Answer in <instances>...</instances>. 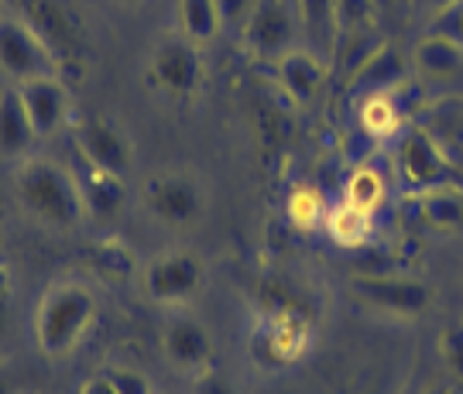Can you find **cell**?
I'll list each match as a JSON object with an SVG mask.
<instances>
[{"label":"cell","mask_w":463,"mask_h":394,"mask_svg":"<svg viewBox=\"0 0 463 394\" xmlns=\"http://www.w3.org/2000/svg\"><path fill=\"white\" fill-rule=\"evenodd\" d=\"M453 4H457V0H415V7H419V11H426L432 21L443 14V11H449Z\"/></svg>","instance_id":"obj_34"},{"label":"cell","mask_w":463,"mask_h":394,"mask_svg":"<svg viewBox=\"0 0 463 394\" xmlns=\"http://www.w3.org/2000/svg\"><path fill=\"white\" fill-rule=\"evenodd\" d=\"M206 288V264L189 247H168L141 267V292L158 309H189Z\"/></svg>","instance_id":"obj_5"},{"label":"cell","mask_w":463,"mask_h":394,"mask_svg":"<svg viewBox=\"0 0 463 394\" xmlns=\"http://www.w3.org/2000/svg\"><path fill=\"white\" fill-rule=\"evenodd\" d=\"M175 24H179V34L199 49L213 45L220 32L227 28L220 0H175Z\"/></svg>","instance_id":"obj_22"},{"label":"cell","mask_w":463,"mask_h":394,"mask_svg":"<svg viewBox=\"0 0 463 394\" xmlns=\"http://www.w3.org/2000/svg\"><path fill=\"white\" fill-rule=\"evenodd\" d=\"M412 72L426 82H453L463 76V42L453 34H443L430 28L426 34L415 38L412 52H409Z\"/></svg>","instance_id":"obj_17"},{"label":"cell","mask_w":463,"mask_h":394,"mask_svg":"<svg viewBox=\"0 0 463 394\" xmlns=\"http://www.w3.org/2000/svg\"><path fill=\"white\" fill-rule=\"evenodd\" d=\"M103 374H107V380H110V384L117 388V394H158L148 374H145V371H137V367L110 363Z\"/></svg>","instance_id":"obj_29"},{"label":"cell","mask_w":463,"mask_h":394,"mask_svg":"<svg viewBox=\"0 0 463 394\" xmlns=\"http://www.w3.org/2000/svg\"><path fill=\"white\" fill-rule=\"evenodd\" d=\"M141 202L168 230H193L206 213V192L199 185L196 175L179 172V168H165L155 172L141 185Z\"/></svg>","instance_id":"obj_6"},{"label":"cell","mask_w":463,"mask_h":394,"mask_svg":"<svg viewBox=\"0 0 463 394\" xmlns=\"http://www.w3.org/2000/svg\"><path fill=\"white\" fill-rule=\"evenodd\" d=\"M432 394H457L453 388H439V391H432Z\"/></svg>","instance_id":"obj_36"},{"label":"cell","mask_w":463,"mask_h":394,"mask_svg":"<svg viewBox=\"0 0 463 394\" xmlns=\"http://www.w3.org/2000/svg\"><path fill=\"white\" fill-rule=\"evenodd\" d=\"M340 199L374 216L388 202V182H384V175H381L374 164H357V168H350L347 182H344V196Z\"/></svg>","instance_id":"obj_25"},{"label":"cell","mask_w":463,"mask_h":394,"mask_svg":"<svg viewBox=\"0 0 463 394\" xmlns=\"http://www.w3.org/2000/svg\"><path fill=\"white\" fill-rule=\"evenodd\" d=\"M158 394H165V391H158Z\"/></svg>","instance_id":"obj_40"},{"label":"cell","mask_w":463,"mask_h":394,"mask_svg":"<svg viewBox=\"0 0 463 394\" xmlns=\"http://www.w3.org/2000/svg\"><path fill=\"white\" fill-rule=\"evenodd\" d=\"M395 175L405 192H430L453 185V162L430 127L409 124L395 137Z\"/></svg>","instance_id":"obj_7"},{"label":"cell","mask_w":463,"mask_h":394,"mask_svg":"<svg viewBox=\"0 0 463 394\" xmlns=\"http://www.w3.org/2000/svg\"><path fill=\"white\" fill-rule=\"evenodd\" d=\"M151 86L168 99H193L203 89V55L183 34H165L148 55Z\"/></svg>","instance_id":"obj_12"},{"label":"cell","mask_w":463,"mask_h":394,"mask_svg":"<svg viewBox=\"0 0 463 394\" xmlns=\"http://www.w3.org/2000/svg\"><path fill=\"white\" fill-rule=\"evenodd\" d=\"M76 394H117V388L110 384V380H107V374H97V378L83 380Z\"/></svg>","instance_id":"obj_33"},{"label":"cell","mask_w":463,"mask_h":394,"mask_svg":"<svg viewBox=\"0 0 463 394\" xmlns=\"http://www.w3.org/2000/svg\"><path fill=\"white\" fill-rule=\"evenodd\" d=\"M357 124L371 141H395L409 127V117L398 93H364L357 97Z\"/></svg>","instance_id":"obj_21"},{"label":"cell","mask_w":463,"mask_h":394,"mask_svg":"<svg viewBox=\"0 0 463 394\" xmlns=\"http://www.w3.org/2000/svg\"><path fill=\"white\" fill-rule=\"evenodd\" d=\"M0 278H4V267H0Z\"/></svg>","instance_id":"obj_38"},{"label":"cell","mask_w":463,"mask_h":394,"mask_svg":"<svg viewBox=\"0 0 463 394\" xmlns=\"http://www.w3.org/2000/svg\"><path fill=\"white\" fill-rule=\"evenodd\" d=\"M0 394H17V388H14V378H11V371L0 363Z\"/></svg>","instance_id":"obj_35"},{"label":"cell","mask_w":463,"mask_h":394,"mask_svg":"<svg viewBox=\"0 0 463 394\" xmlns=\"http://www.w3.org/2000/svg\"><path fill=\"white\" fill-rule=\"evenodd\" d=\"M76 179L83 189L86 216L90 220H114L128 199V179H117L110 172H99L93 164L76 158Z\"/></svg>","instance_id":"obj_20"},{"label":"cell","mask_w":463,"mask_h":394,"mask_svg":"<svg viewBox=\"0 0 463 394\" xmlns=\"http://www.w3.org/2000/svg\"><path fill=\"white\" fill-rule=\"evenodd\" d=\"M193 384H196V391L193 394H233L231 388H227V380H220L213 371L203 374V378H193Z\"/></svg>","instance_id":"obj_32"},{"label":"cell","mask_w":463,"mask_h":394,"mask_svg":"<svg viewBox=\"0 0 463 394\" xmlns=\"http://www.w3.org/2000/svg\"><path fill=\"white\" fill-rule=\"evenodd\" d=\"M128 4H137V0H128Z\"/></svg>","instance_id":"obj_39"},{"label":"cell","mask_w":463,"mask_h":394,"mask_svg":"<svg viewBox=\"0 0 463 394\" xmlns=\"http://www.w3.org/2000/svg\"><path fill=\"white\" fill-rule=\"evenodd\" d=\"M0 72L11 82H28L42 76H62V62L24 17L7 14L0 17Z\"/></svg>","instance_id":"obj_11"},{"label":"cell","mask_w":463,"mask_h":394,"mask_svg":"<svg viewBox=\"0 0 463 394\" xmlns=\"http://www.w3.org/2000/svg\"><path fill=\"white\" fill-rule=\"evenodd\" d=\"M436 353H439L443 367L449 371V378H457L463 384V323H449V326L439 329Z\"/></svg>","instance_id":"obj_27"},{"label":"cell","mask_w":463,"mask_h":394,"mask_svg":"<svg viewBox=\"0 0 463 394\" xmlns=\"http://www.w3.org/2000/svg\"><path fill=\"white\" fill-rule=\"evenodd\" d=\"M309 346H313V323L296 302L268 305L250 333V357L265 371L296 367L309 353Z\"/></svg>","instance_id":"obj_4"},{"label":"cell","mask_w":463,"mask_h":394,"mask_svg":"<svg viewBox=\"0 0 463 394\" xmlns=\"http://www.w3.org/2000/svg\"><path fill=\"white\" fill-rule=\"evenodd\" d=\"M0 17H7V4L4 0H0Z\"/></svg>","instance_id":"obj_37"},{"label":"cell","mask_w":463,"mask_h":394,"mask_svg":"<svg viewBox=\"0 0 463 394\" xmlns=\"http://www.w3.org/2000/svg\"><path fill=\"white\" fill-rule=\"evenodd\" d=\"M323 230H326V237H330L336 247H344V250H361V247H367L371 237H374V216L340 199V202H333L330 210H326Z\"/></svg>","instance_id":"obj_23"},{"label":"cell","mask_w":463,"mask_h":394,"mask_svg":"<svg viewBox=\"0 0 463 394\" xmlns=\"http://www.w3.org/2000/svg\"><path fill=\"white\" fill-rule=\"evenodd\" d=\"M302 32L316 34L319 42H336L340 38V17H336V0H296Z\"/></svg>","instance_id":"obj_26"},{"label":"cell","mask_w":463,"mask_h":394,"mask_svg":"<svg viewBox=\"0 0 463 394\" xmlns=\"http://www.w3.org/2000/svg\"><path fill=\"white\" fill-rule=\"evenodd\" d=\"M298 32H302V21H298L296 0H258L241 28V38L254 59L275 62L279 55L296 49Z\"/></svg>","instance_id":"obj_13"},{"label":"cell","mask_w":463,"mask_h":394,"mask_svg":"<svg viewBox=\"0 0 463 394\" xmlns=\"http://www.w3.org/2000/svg\"><path fill=\"white\" fill-rule=\"evenodd\" d=\"M409 82H412V62L392 42H381L378 49L367 59H361V66L350 72V89L357 97H364V93H398Z\"/></svg>","instance_id":"obj_16"},{"label":"cell","mask_w":463,"mask_h":394,"mask_svg":"<svg viewBox=\"0 0 463 394\" xmlns=\"http://www.w3.org/2000/svg\"><path fill=\"white\" fill-rule=\"evenodd\" d=\"M254 4H258V0H220L223 21H227V24H237V28H244V21H248Z\"/></svg>","instance_id":"obj_31"},{"label":"cell","mask_w":463,"mask_h":394,"mask_svg":"<svg viewBox=\"0 0 463 394\" xmlns=\"http://www.w3.org/2000/svg\"><path fill=\"white\" fill-rule=\"evenodd\" d=\"M17 4H21L17 17H24L34 28V34L55 52V59L62 62V72L69 66H83L86 28L66 0H17Z\"/></svg>","instance_id":"obj_10"},{"label":"cell","mask_w":463,"mask_h":394,"mask_svg":"<svg viewBox=\"0 0 463 394\" xmlns=\"http://www.w3.org/2000/svg\"><path fill=\"white\" fill-rule=\"evenodd\" d=\"M72 151L76 158L93 164L99 172H110L117 179H128L134 168V145L131 137L117 127L114 120L97 114H72Z\"/></svg>","instance_id":"obj_9"},{"label":"cell","mask_w":463,"mask_h":394,"mask_svg":"<svg viewBox=\"0 0 463 394\" xmlns=\"http://www.w3.org/2000/svg\"><path fill=\"white\" fill-rule=\"evenodd\" d=\"M34 145H38V131H34L28 110H24L17 82L4 86L0 89V158L4 162H21V158L32 155Z\"/></svg>","instance_id":"obj_18"},{"label":"cell","mask_w":463,"mask_h":394,"mask_svg":"<svg viewBox=\"0 0 463 394\" xmlns=\"http://www.w3.org/2000/svg\"><path fill=\"white\" fill-rule=\"evenodd\" d=\"M158 346H162V357L168 367L183 378L193 380L213 371V333L203 319H196L185 309H168V319L158 333Z\"/></svg>","instance_id":"obj_8"},{"label":"cell","mask_w":463,"mask_h":394,"mask_svg":"<svg viewBox=\"0 0 463 394\" xmlns=\"http://www.w3.org/2000/svg\"><path fill=\"white\" fill-rule=\"evenodd\" d=\"M378 0H336V17H340V34L344 32H367L378 21Z\"/></svg>","instance_id":"obj_28"},{"label":"cell","mask_w":463,"mask_h":394,"mask_svg":"<svg viewBox=\"0 0 463 394\" xmlns=\"http://www.w3.org/2000/svg\"><path fill=\"white\" fill-rule=\"evenodd\" d=\"M347 296L374 315L388 319H422L436 302L430 281L395 271H357L347 281Z\"/></svg>","instance_id":"obj_3"},{"label":"cell","mask_w":463,"mask_h":394,"mask_svg":"<svg viewBox=\"0 0 463 394\" xmlns=\"http://www.w3.org/2000/svg\"><path fill=\"white\" fill-rule=\"evenodd\" d=\"M330 202L323 196V189L316 182H296L285 199V220L296 233H316L326 220Z\"/></svg>","instance_id":"obj_24"},{"label":"cell","mask_w":463,"mask_h":394,"mask_svg":"<svg viewBox=\"0 0 463 394\" xmlns=\"http://www.w3.org/2000/svg\"><path fill=\"white\" fill-rule=\"evenodd\" d=\"M24 110L32 117L38 141L62 134L72 124V99H69V86L62 76H42V80L17 82Z\"/></svg>","instance_id":"obj_15"},{"label":"cell","mask_w":463,"mask_h":394,"mask_svg":"<svg viewBox=\"0 0 463 394\" xmlns=\"http://www.w3.org/2000/svg\"><path fill=\"white\" fill-rule=\"evenodd\" d=\"M97 323V296L80 278L52 281L34 309V343L42 357L62 361L86 340Z\"/></svg>","instance_id":"obj_2"},{"label":"cell","mask_w":463,"mask_h":394,"mask_svg":"<svg viewBox=\"0 0 463 394\" xmlns=\"http://www.w3.org/2000/svg\"><path fill=\"white\" fill-rule=\"evenodd\" d=\"M14 199L21 213L32 216L45 230L72 233L90 220L76 168L55 158H42V155L21 158L14 168Z\"/></svg>","instance_id":"obj_1"},{"label":"cell","mask_w":463,"mask_h":394,"mask_svg":"<svg viewBox=\"0 0 463 394\" xmlns=\"http://www.w3.org/2000/svg\"><path fill=\"white\" fill-rule=\"evenodd\" d=\"M432 28L443 34H453L457 42H463V0H457L449 11H443V14L432 21Z\"/></svg>","instance_id":"obj_30"},{"label":"cell","mask_w":463,"mask_h":394,"mask_svg":"<svg viewBox=\"0 0 463 394\" xmlns=\"http://www.w3.org/2000/svg\"><path fill=\"white\" fill-rule=\"evenodd\" d=\"M271 76L292 107H313L326 89L330 66L323 62V52L309 49V45H296L271 62Z\"/></svg>","instance_id":"obj_14"},{"label":"cell","mask_w":463,"mask_h":394,"mask_svg":"<svg viewBox=\"0 0 463 394\" xmlns=\"http://www.w3.org/2000/svg\"><path fill=\"white\" fill-rule=\"evenodd\" d=\"M405 202H412L415 220L432 233H460L463 230V189L439 185L430 192H405Z\"/></svg>","instance_id":"obj_19"}]
</instances>
